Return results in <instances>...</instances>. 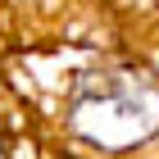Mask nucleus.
<instances>
[{"mask_svg":"<svg viewBox=\"0 0 159 159\" xmlns=\"http://www.w3.org/2000/svg\"><path fill=\"white\" fill-rule=\"evenodd\" d=\"M68 127L100 150H132L159 132V86L141 68L86 73L68 96Z\"/></svg>","mask_w":159,"mask_h":159,"instance_id":"1","label":"nucleus"}]
</instances>
